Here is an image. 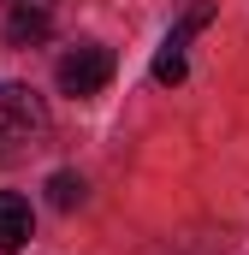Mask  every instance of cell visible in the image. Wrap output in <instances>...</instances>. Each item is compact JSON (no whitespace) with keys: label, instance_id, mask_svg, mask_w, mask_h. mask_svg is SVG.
Masks as SVG:
<instances>
[{"label":"cell","instance_id":"6","mask_svg":"<svg viewBox=\"0 0 249 255\" xmlns=\"http://www.w3.org/2000/svg\"><path fill=\"white\" fill-rule=\"evenodd\" d=\"M48 202L71 214V208L83 202V178H77V172H54V178H48Z\"/></svg>","mask_w":249,"mask_h":255},{"label":"cell","instance_id":"8","mask_svg":"<svg viewBox=\"0 0 249 255\" xmlns=\"http://www.w3.org/2000/svg\"><path fill=\"white\" fill-rule=\"evenodd\" d=\"M0 6H6V12H12V6H42V12H54V0H0Z\"/></svg>","mask_w":249,"mask_h":255},{"label":"cell","instance_id":"5","mask_svg":"<svg viewBox=\"0 0 249 255\" xmlns=\"http://www.w3.org/2000/svg\"><path fill=\"white\" fill-rule=\"evenodd\" d=\"M202 24H214V0H190L184 18H178V24H172V36H166V48H178V54H184V42L202 30Z\"/></svg>","mask_w":249,"mask_h":255},{"label":"cell","instance_id":"2","mask_svg":"<svg viewBox=\"0 0 249 255\" xmlns=\"http://www.w3.org/2000/svg\"><path fill=\"white\" fill-rule=\"evenodd\" d=\"M113 83V48H101V42H83V48H71L60 60V89L65 95H101Z\"/></svg>","mask_w":249,"mask_h":255},{"label":"cell","instance_id":"3","mask_svg":"<svg viewBox=\"0 0 249 255\" xmlns=\"http://www.w3.org/2000/svg\"><path fill=\"white\" fill-rule=\"evenodd\" d=\"M30 244V202L18 190H0V255H18Z\"/></svg>","mask_w":249,"mask_h":255},{"label":"cell","instance_id":"4","mask_svg":"<svg viewBox=\"0 0 249 255\" xmlns=\"http://www.w3.org/2000/svg\"><path fill=\"white\" fill-rule=\"evenodd\" d=\"M48 30H54V12H42V6H12L6 12V42L12 48H36V42H48Z\"/></svg>","mask_w":249,"mask_h":255},{"label":"cell","instance_id":"1","mask_svg":"<svg viewBox=\"0 0 249 255\" xmlns=\"http://www.w3.org/2000/svg\"><path fill=\"white\" fill-rule=\"evenodd\" d=\"M48 101L30 89V83H0V166H18L30 160L42 142H48Z\"/></svg>","mask_w":249,"mask_h":255},{"label":"cell","instance_id":"7","mask_svg":"<svg viewBox=\"0 0 249 255\" xmlns=\"http://www.w3.org/2000/svg\"><path fill=\"white\" fill-rule=\"evenodd\" d=\"M184 54H178V48H160V54H154V83H184Z\"/></svg>","mask_w":249,"mask_h":255}]
</instances>
